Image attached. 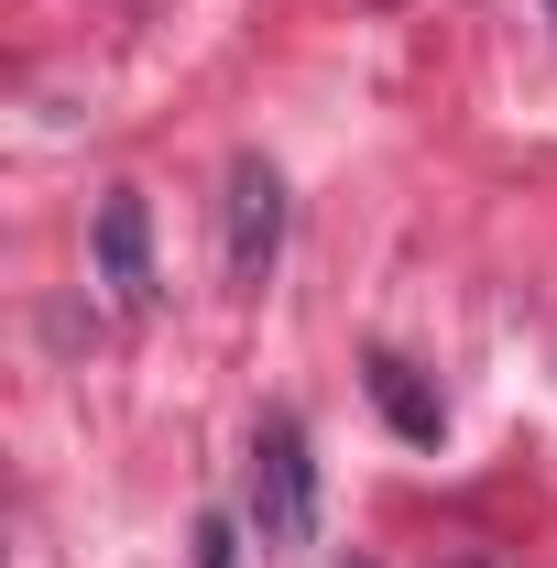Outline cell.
Here are the masks:
<instances>
[{
	"instance_id": "cell-5",
	"label": "cell",
	"mask_w": 557,
	"mask_h": 568,
	"mask_svg": "<svg viewBox=\"0 0 557 568\" xmlns=\"http://www.w3.org/2000/svg\"><path fill=\"white\" fill-rule=\"evenodd\" d=\"M198 568H241V547H230V525H198Z\"/></svg>"
},
{
	"instance_id": "cell-4",
	"label": "cell",
	"mask_w": 557,
	"mask_h": 568,
	"mask_svg": "<svg viewBox=\"0 0 557 568\" xmlns=\"http://www.w3.org/2000/svg\"><path fill=\"white\" fill-rule=\"evenodd\" d=\"M361 383H372V405L394 416V437H416V448H437V437H448V405L426 394V372H416L405 351H372V361H361Z\"/></svg>"
},
{
	"instance_id": "cell-8",
	"label": "cell",
	"mask_w": 557,
	"mask_h": 568,
	"mask_svg": "<svg viewBox=\"0 0 557 568\" xmlns=\"http://www.w3.org/2000/svg\"><path fill=\"white\" fill-rule=\"evenodd\" d=\"M547 11H557V0H547Z\"/></svg>"
},
{
	"instance_id": "cell-6",
	"label": "cell",
	"mask_w": 557,
	"mask_h": 568,
	"mask_svg": "<svg viewBox=\"0 0 557 568\" xmlns=\"http://www.w3.org/2000/svg\"><path fill=\"white\" fill-rule=\"evenodd\" d=\"M459 568H492V558H459Z\"/></svg>"
},
{
	"instance_id": "cell-2",
	"label": "cell",
	"mask_w": 557,
	"mask_h": 568,
	"mask_svg": "<svg viewBox=\"0 0 557 568\" xmlns=\"http://www.w3.org/2000/svg\"><path fill=\"white\" fill-rule=\"evenodd\" d=\"M219 252H230V284H263L274 252H284V175L263 153L230 164V230H219Z\"/></svg>"
},
{
	"instance_id": "cell-7",
	"label": "cell",
	"mask_w": 557,
	"mask_h": 568,
	"mask_svg": "<svg viewBox=\"0 0 557 568\" xmlns=\"http://www.w3.org/2000/svg\"><path fill=\"white\" fill-rule=\"evenodd\" d=\"M350 568H372V558H350Z\"/></svg>"
},
{
	"instance_id": "cell-3",
	"label": "cell",
	"mask_w": 557,
	"mask_h": 568,
	"mask_svg": "<svg viewBox=\"0 0 557 568\" xmlns=\"http://www.w3.org/2000/svg\"><path fill=\"white\" fill-rule=\"evenodd\" d=\"M99 284H110V306L142 317L164 284H153V209H142V186H110L99 197Z\"/></svg>"
},
{
	"instance_id": "cell-1",
	"label": "cell",
	"mask_w": 557,
	"mask_h": 568,
	"mask_svg": "<svg viewBox=\"0 0 557 568\" xmlns=\"http://www.w3.org/2000/svg\"><path fill=\"white\" fill-rule=\"evenodd\" d=\"M241 514H252V547H263V558H295V547H317V459H306V426L284 416V405L252 426Z\"/></svg>"
}]
</instances>
